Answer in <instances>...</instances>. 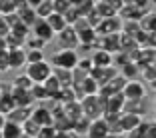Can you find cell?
I'll list each match as a JSON object with an SVG mask.
<instances>
[{"label": "cell", "mask_w": 156, "mask_h": 138, "mask_svg": "<svg viewBox=\"0 0 156 138\" xmlns=\"http://www.w3.org/2000/svg\"><path fill=\"white\" fill-rule=\"evenodd\" d=\"M140 78H144V84L150 82L154 86V80H156V66L154 64H148L140 68Z\"/></svg>", "instance_id": "cell-36"}, {"label": "cell", "mask_w": 156, "mask_h": 138, "mask_svg": "<svg viewBox=\"0 0 156 138\" xmlns=\"http://www.w3.org/2000/svg\"><path fill=\"white\" fill-rule=\"evenodd\" d=\"M24 66H26V50L24 48L8 50V70H20Z\"/></svg>", "instance_id": "cell-15"}, {"label": "cell", "mask_w": 156, "mask_h": 138, "mask_svg": "<svg viewBox=\"0 0 156 138\" xmlns=\"http://www.w3.org/2000/svg\"><path fill=\"white\" fill-rule=\"evenodd\" d=\"M80 110H82V116L86 120H98L102 118V114H104V100H102L100 96H84L82 100H80Z\"/></svg>", "instance_id": "cell-2"}, {"label": "cell", "mask_w": 156, "mask_h": 138, "mask_svg": "<svg viewBox=\"0 0 156 138\" xmlns=\"http://www.w3.org/2000/svg\"><path fill=\"white\" fill-rule=\"evenodd\" d=\"M74 10H76V14L80 16V18H84L88 12H92L94 10V2L92 0H80V2H72Z\"/></svg>", "instance_id": "cell-30"}, {"label": "cell", "mask_w": 156, "mask_h": 138, "mask_svg": "<svg viewBox=\"0 0 156 138\" xmlns=\"http://www.w3.org/2000/svg\"><path fill=\"white\" fill-rule=\"evenodd\" d=\"M138 26L142 32H156V14L154 10H148L142 18L138 20Z\"/></svg>", "instance_id": "cell-22"}, {"label": "cell", "mask_w": 156, "mask_h": 138, "mask_svg": "<svg viewBox=\"0 0 156 138\" xmlns=\"http://www.w3.org/2000/svg\"><path fill=\"white\" fill-rule=\"evenodd\" d=\"M62 112H64V116L70 120V122H76L80 116H82V110H80V102L74 100V102H68V104L62 106Z\"/></svg>", "instance_id": "cell-23"}, {"label": "cell", "mask_w": 156, "mask_h": 138, "mask_svg": "<svg viewBox=\"0 0 156 138\" xmlns=\"http://www.w3.org/2000/svg\"><path fill=\"white\" fill-rule=\"evenodd\" d=\"M120 8H122V0H98V2H94V10L102 20L118 16Z\"/></svg>", "instance_id": "cell-6"}, {"label": "cell", "mask_w": 156, "mask_h": 138, "mask_svg": "<svg viewBox=\"0 0 156 138\" xmlns=\"http://www.w3.org/2000/svg\"><path fill=\"white\" fill-rule=\"evenodd\" d=\"M10 94H12V100L16 104V108H32L34 100L30 96V90H14L12 88Z\"/></svg>", "instance_id": "cell-18"}, {"label": "cell", "mask_w": 156, "mask_h": 138, "mask_svg": "<svg viewBox=\"0 0 156 138\" xmlns=\"http://www.w3.org/2000/svg\"><path fill=\"white\" fill-rule=\"evenodd\" d=\"M48 44H44L42 40H38V38L34 36H28L26 42H24V50H44Z\"/></svg>", "instance_id": "cell-40"}, {"label": "cell", "mask_w": 156, "mask_h": 138, "mask_svg": "<svg viewBox=\"0 0 156 138\" xmlns=\"http://www.w3.org/2000/svg\"><path fill=\"white\" fill-rule=\"evenodd\" d=\"M24 74L30 78L32 84H42L52 74V66L48 64V60L38 62V64H26L24 66Z\"/></svg>", "instance_id": "cell-3"}, {"label": "cell", "mask_w": 156, "mask_h": 138, "mask_svg": "<svg viewBox=\"0 0 156 138\" xmlns=\"http://www.w3.org/2000/svg\"><path fill=\"white\" fill-rule=\"evenodd\" d=\"M30 112H32V108H14V110L6 116V122H14V124L22 126L26 120H30Z\"/></svg>", "instance_id": "cell-19"}, {"label": "cell", "mask_w": 156, "mask_h": 138, "mask_svg": "<svg viewBox=\"0 0 156 138\" xmlns=\"http://www.w3.org/2000/svg\"><path fill=\"white\" fill-rule=\"evenodd\" d=\"M10 34H14V36H18V38H22V40H26V38L30 36V28L24 26L22 22H18L16 26L10 28Z\"/></svg>", "instance_id": "cell-41"}, {"label": "cell", "mask_w": 156, "mask_h": 138, "mask_svg": "<svg viewBox=\"0 0 156 138\" xmlns=\"http://www.w3.org/2000/svg\"><path fill=\"white\" fill-rule=\"evenodd\" d=\"M0 136L2 138H22V128L14 122H6L0 130Z\"/></svg>", "instance_id": "cell-28"}, {"label": "cell", "mask_w": 156, "mask_h": 138, "mask_svg": "<svg viewBox=\"0 0 156 138\" xmlns=\"http://www.w3.org/2000/svg\"><path fill=\"white\" fill-rule=\"evenodd\" d=\"M88 58L92 62V68H108V66H112V54H108L104 50H98V48H94Z\"/></svg>", "instance_id": "cell-14"}, {"label": "cell", "mask_w": 156, "mask_h": 138, "mask_svg": "<svg viewBox=\"0 0 156 138\" xmlns=\"http://www.w3.org/2000/svg\"><path fill=\"white\" fill-rule=\"evenodd\" d=\"M42 86H44V90H46V94H48V98H54L56 94L60 92V84L56 82V78L52 76V74L44 80V82H42Z\"/></svg>", "instance_id": "cell-33"}, {"label": "cell", "mask_w": 156, "mask_h": 138, "mask_svg": "<svg viewBox=\"0 0 156 138\" xmlns=\"http://www.w3.org/2000/svg\"><path fill=\"white\" fill-rule=\"evenodd\" d=\"M66 134H68V132H58V130H56L52 138H66Z\"/></svg>", "instance_id": "cell-46"}, {"label": "cell", "mask_w": 156, "mask_h": 138, "mask_svg": "<svg viewBox=\"0 0 156 138\" xmlns=\"http://www.w3.org/2000/svg\"><path fill=\"white\" fill-rule=\"evenodd\" d=\"M154 56H156V48H140V50H138V56H136L138 68L154 64Z\"/></svg>", "instance_id": "cell-21"}, {"label": "cell", "mask_w": 156, "mask_h": 138, "mask_svg": "<svg viewBox=\"0 0 156 138\" xmlns=\"http://www.w3.org/2000/svg\"><path fill=\"white\" fill-rule=\"evenodd\" d=\"M2 50H6V42H4V38H0V52Z\"/></svg>", "instance_id": "cell-47"}, {"label": "cell", "mask_w": 156, "mask_h": 138, "mask_svg": "<svg viewBox=\"0 0 156 138\" xmlns=\"http://www.w3.org/2000/svg\"><path fill=\"white\" fill-rule=\"evenodd\" d=\"M126 114H134L138 116V118H142L150 112V104H148V98H144V100H132V102H126L124 104V110Z\"/></svg>", "instance_id": "cell-12"}, {"label": "cell", "mask_w": 156, "mask_h": 138, "mask_svg": "<svg viewBox=\"0 0 156 138\" xmlns=\"http://www.w3.org/2000/svg\"><path fill=\"white\" fill-rule=\"evenodd\" d=\"M4 124H6V118L0 114V130H2V126H4Z\"/></svg>", "instance_id": "cell-48"}, {"label": "cell", "mask_w": 156, "mask_h": 138, "mask_svg": "<svg viewBox=\"0 0 156 138\" xmlns=\"http://www.w3.org/2000/svg\"><path fill=\"white\" fill-rule=\"evenodd\" d=\"M142 138H156V124L154 120H148L146 128H144V136Z\"/></svg>", "instance_id": "cell-44"}, {"label": "cell", "mask_w": 156, "mask_h": 138, "mask_svg": "<svg viewBox=\"0 0 156 138\" xmlns=\"http://www.w3.org/2000/svg\"><path fill=\"white\" fill-rule=\"evenodd\" d=\"M8 34H10V28H8V24H6L4 16H0V38H6Z\"/></svg>", "instance_id": "cell-45"}, {"label": "cell", "mask_w": 156, "mask_h": 138, "mask_svg": "<svg viewBox=\"0 0 156 138\" xmlns=\"http://www.w3.org/2000/svg\"><path fill=\"white\" fill-rule=\"evenodd\" d=\"M70 8H72V0H52V10H54V14L64 16Z\"/></svg>", "instance_id": "cell-35"}, {"label": "cell", "mask_w": 156, "mask_h": 138, "mask_svg": "<svg viewBox=\"0 0 156 138\" xmlns=\"http://www.w3.org/2000/svg\"><path fill=\"white\" fill-rule=\"evenodd\" d=\"M118 74L126 80V82H130V80H138V76H140V68H138L136 62H126L122 68H118Z\"/></svg>", "instance_id": "cell-20"}, {"label": "cell", "mask_w": 156, "mask_h": 138, "mask_svg": "<svg viewBox=\"0 0 156 138\" xmlns=\"http://www.w3.org/2000/svg\"><path fill=\"white\" fill-rule=\"evenodd\" d=\"M140 122H142V118H138V116H134V114H126V112H122V114L118 116V128H120L122 134L132 132Z\"/></svg>", "instance_id": "cell-16"}, {"label": "cell", "mask_w": 156, "mask_h": 138, "mask_svg": "<svg viewBox=\"0 0 156 138\" xmlns=\"http://www.w3.org/2000/svg\"><path fill=\"white\" fill-rule=\"evenodd\" d=\"M116 74H118V70H116L114 66H108V68H92L90 72H88V76L102 88V86H106V84L110 82Z\"/></svg>", "instance_id": "cell-10"}, {"label": "cell", "mask_w": 156, "mask_h": 138, "mask_svg": "<svg viewBox=\"0 0 156 138\" xmlns=\"http://www.w3.org/2000/svg\"><path fill=\"white\" fill-rule=\"evenodd\" d=\"M56 44H58V50H76L80 42H78V34L72 30V26H66L62 32L56 34Z\"/></svg>", "instance_id": "cell-5"}, {"label": "cell", "mask_w": 156, "mask_h": 138, "mask_svg": "<svg viewBox=\"0 0 156 138\" xmlns=\"http://www.w3.org/2000/svg\"><path fill=\"white\" fill-rule=\"evenodd\" d=\"M52 76H54L56 82L60 84V88H68V86H72V70L52 68Z\"/></svg>", "instance_id": "cell-26"}, {"label": "cell", "mask_w": 156, "mask_h": 138, "mask_svg": "<svg viewBox=\"0 0 156 138\" xmlns=\"http://www.w3.org/2000/svg\"><path fill=\"white\" fill-rule=\"evenodd\" d=\"M8 72V50L0 52V74Z\"/></svg>", "instance_id": "cell-43"}, {"label": "cell", "mask_w": 156, "mask_h": 138, "mask_svg": "<svg viewBox=\"0 0 156 138\" xmlns=\"http://www.w3.org/2000/svg\"><path fill=\"white\" fill-rule=\"evenodd\" d=\"M52 12H54V10H52V0H38L36 8H34V14H36V18L46 20Z\"/></svg>", "instance_id": "cell-27"}, {"label": "cell", "mask_w": 156, "mask_h": 138, "mask_svg": "<svg viewBox=\"0 0 156 138\" xmlns=\"http://www.w3.org/2000/svg\"><path fill=\"white\" fill-rule=\"evenodd\" d=\"M94 48L104 50V52H108V54L120 52V32L118 34H106V36H96Z\"/></svg>", "instance_id": "cell-7"}, {"label": "cell", "mask_w": 156, "mask_h": 138, "mask_svg": "<svg viewBox=\"0 0 156 138\" xmlns=\"http://www.w3.org/2000/svg\"><path fill=\"white\" fill-rule=\"evenodd\" d=\"M88 126H90V120H86L84 116H80V118H78L76 122L72 124V132L76 134V136H86Z\"/></svg>", "instance_id": "cell-34"}, {"label": "cell", "mask_w": 156, "mask_h": 138, "mask_svg": "<svg viewBox=\"0 0 156 138\" xmlns=\"http://www.w3.org/2000/svg\"><path fill=\"white\" fill-rule=\"evenodd\" d=\"M46 24H48V28H50L52 32H54V36H56L58 32H62V30L68 26V24L64 22V16H60V14H54V12H52L50 16L46 18Z\"/></svg>", "instance_id": "cell-24"}, {"label": "cell", "mask_w": 156, "mask_h": 138, "mask_svg": "<svg viewBox=\"0 0 156 138\" xmlns=\"http://www.w3.org/2000/svg\"><path fill=\"white\" fill-rule=\"evenodd\" d=\"M44 60H46L44 50H26V64H38Z\"/></svg>", "instance_id": "cell-39"}, {"label": "cell", "mask_w": 156, "mask_h": 138, "mask_svg": "<svg viewBox=\"0 0 156 138\" xmlns=\"http://www.w3.org/2000/svg\"><path fill=\"white\" fill-rule=\"evenodd\" d=\"M16 14V0H0V16Z\"/></svg>", "instance_id": "cell-38"}, {"label": "cell", "mask_w": 156, "mask_h": 138, "mask_svg": "<svg viewBox=\"0 0 156 138\" xmlns=\"http://www.w3.org/2000/svg\"><path fill=\"white\" fill-rule=\"evenodd\" d=\"M20 128H22V134H24V136H28V138H36L38 132H40V126H38L36 122H32V120H26Z\"/></svg>", "instance_id": "cell-37"}, {"label": "cell", "mask_w": 156, "mask_h": 138, "mask_svg": "<svg viewBox=\"0 0 156 138\" xmlns=\"http://www.w3.org/2000/svg\"><path fill=\"white\" fill-rule=\"evenodd\" d=\"M78 60H80V56H78L76 50H56L50 56L48 64L52 68H60V70H74Z\"/></svg>", "instance_id": "cell-1"}, {"label": "cell", "mask_w": 156, "mask_h": 138, "mask_svg": "<svg viewBox=\"0 0 156 138\" xmlns=\"http://www.w3.org/2000/svg\"><path fill=\"white\" fill-rule=\"evenodd\" d=\"M10 86H12L14 90H30V88H32V82H30V78L22 72V74H18V76L10 82Z\"/></svg>", "instance_id": "cell-31"}, {"label": "cell", "mask_w": 156, "mask_h": 138, "mask_svg": "<svg viewBox=\"0 0 156 138\" xmlns=\"http://www.w3.org/2000/svg\"><path fill=\"white\" fill-rule=\"evenodd\" d=\"M22 138H28V136H24V134H22Z\"/></svg>", "instance_id": "cell-50"}, {"label": "cell", "mask_w": 156, "mask_h": 138, "mask_svg": "<svg viewBox=\"0 0 156 138\" xmlns=\"http://www.w3.org/2000/svg\"><path fill=\"white\" fill-rule=\"evenodd\" d=\"M36 138H38V136H36Z\"/></svg>", "instance_id": "cell-52"}, {"label": "cell", "mask_w": 156, "mask_h": 138, "mask_svg": "<svg viewBox=\"0 0 156 138\" xmlns=\"http://www.w3.org/2000/svg\"><path fill=\"white\" fill-rule=\"evenodd\" d=\"M106 136H108V124H106L102 118L92 120L90 126H88L86 138H106Z\"/></svg>", "instance_id": "cell-17"}, {"label": "cell", "mask_w": 156, "mask_h": 138, "mask_svg": "<svg viewBox=\"0 0 156 138\" xmlns=\"http://www.w3.org/2000/svg\"><path fill=\"white\" fill-rule=\"evenodd\" d=\"M122 30V20L120 16H112V18H104L96 28H94V32L96 36H106V34H118Z\"/></svg>", "instance_id": "cell-9"}, {"label": "cell", "mask_w": 156, "mask_h": 138, "mask_svg": "<svg viewBox=\"0 0 156 138\" xmlns=\"http://www.w3.org/2000/svg\"><path fill=\"white\" fill-rule=\"evenodd\" d=\"M30 96H32L34 104H36V102L44 104V102L48 100V94H46V90H44L42 84H32V88H30Z\"/></svg>", "instance_id": "cell-32"}, {"label": "cell", "mask_w": 156, "mask_h": 138, "mask_svg": "<svg viewBox=\"0 0 156 138\" xmlns=\"http://www.w3.org/2000/svg\"><path fill=\"white\" fill-rule=\"evenodd\" d=\"M124 104H126V100H124L122 94H112V96H108L104 100V112H108V114H122Z\"/></svg>", "instance_id": "cell-13"}, {"label": "cell", "mask_w": 156, "mask_h": 138, "mask_svg": "<svg viewBox=\"0 0 156 138\" xmlns=\"http://www.w3.org/2000/svg\"><path fill=\"white\" fill-rule=\"evenodd\" d=\"M30 36H34V38H38V40H42L44 44H50V42L54 40V32H52L50 28H48L46 20H40V18H36V22L30 26Z\"/></svg>", "instance_id": "cell-8"}, {"label": "cell", "mask_w": 156, "mask_h": 138, "mask_svg": "<svg viewBox=\"0 0 156 138\" xmlns=\"http://www.w3.org/2000/svg\"><path fill=\"white\" fill-rule=\"evenodd\" d=\"M0 138H2V136H0Z\"/></svg>", "instance_id": "cell-51"}, {"label": "cell", "mask_w": 156, "mask_h": 138, "mask_svg": "<svg viewBox=\"0 0 156 138\" xmlns=\"http://www.w3.org/2000/svg\"><path fill=\"white\" fill-rule=\"evenodd\" d=\"M76 68L78 70H82V72H90L92 70V62H90V58L88 56H80V60H78V64H76Z\"/></svg>", "instance_id": "cell-42"}, {"label": "cell", "mask_w": 156, "mask_h": 138, "mask_svg": "<svg viewBox=\"0 0 156 138\" xmlns=\"http://www.w3.org/2000/svg\"><path fill=\"white\" fill-rule=\"evenodd\" d=\"M122 96L126 102H132V100H144L148 98V88L142 80H130V82L124 84V90H122Z\"/></svg>", "instance_id": "cell-4"}, {"label": "cell", "mask_w": 156, "mask_h": 138, "mask_svg": "<svg viewBox=\"0 0 156 138\" xmlns=\"http://www.w3.org/2000/svg\"><path fill=\"white\" fill-rule=\"evenodd\" d=\"M14 108H16V104L12 100V94H0V114L6 118Z\"/></svg>", "instance_id": "cell-29"}, {"label": "cell", "mask_w": 156, "mask_h": 138, "mask_svg": "<svg viewBox=\"0 0 156 138\" xmlns=\"http://www.w3.org/2000/svg\"><path fill=\"white\" fill-rule=\"evenodd\" d=\"M66 138H80V136H76L74 132H68V134H66Z\"/></svg>", "instance_id": "cell-49"}, {"label": "cell", "mask_w": 156, "mask_h": 138, "mask_svg": "<svg viewBox=\"0 0 156 138\" xmlns=\"http://www.w3.org/2000/svg\"><path fill=\"white\" fill-rule=\"evenodd\" d=\"M30 120L36 122L40 128H44V126H52V114H50V110H48L44 104L34 106L32 112H30Z\"/></svg>", "instance_id": "cell-11"}, {"label": "cell", "mask_w": 156, "mask_h": 138, "mask_svg": "<svg viewBox=\"0 0 156 138\" xmlns=\"http://www.w3.org/2000/svg\"><path fill=\"white\" fill-rule=\"evenodd\" d=\"M134 42H136L138 48H156L154 32H142V30H138V34L134 36Z\"/></svg>", "instance_id": "cell-25"}]
</instances>
